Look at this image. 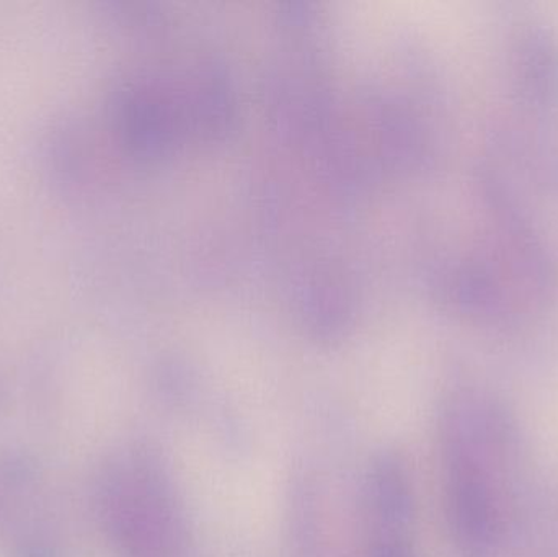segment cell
Returning a JSON list of instances; mask_svg holds the SVG:
<instances>
[{
  "label": "cell",
  "mask_w": 558,
  "mask_h": 557,
  "mask_svg": "<svg viewBox=\"0 0 558 557\" xmlns=\"http://www.w3.org/2000/svg\"><path fill=\"white\" fill-rule=\"evenodd\" d=\"M488 251L541 313L558 304V258L517 183L495 164L475 170Z\"/></svg>",
  "instance_id": "6da1fadb"
},
{
  "label": "cell",
  "mask_w": 558,
  "mask_h": 557,
  "mask_svg": "<svg viewBox=\"0 0 558 557\" xmlns=\"http://www.w3.org/2000/svg\"><path fill=\"white\" fill-rule=\"evenodd\" d=\"M508 114L558 126V29L536 13L510 12L500 29Z\"/></svg>",
  "instance_id": "7a4b0ae2"
},
{
  "label": "cell",
  "mask_w": 558,
  "mask_h": 557,
  "mask_svg": "<svg viewBox=\"0 0 558 557\" xmlns=\"http://www.w3.org/2000/svg\"><path fill=\"white\" fill-rule=\"evenodd\" d=\"M95 499L118 556L195 557L192 535L144 493L126 461H111L101 468Z\"/></svg>",
  "instance_id": "3957f363"
},
{
  "label": "cell",
  "mask_w": 558,
  "mask_h": 557,
  "mask_svg": "<svg viewBox=\"0 0 558 557\" xmlns=\"http://www.w3.org/2000/svg\"><path fill=\"white\" fill-rule=\"evenodd\" d=\"M446 519L459 557H500L505 519L498 473L488 461L441 451Z\"/></svg>",
  "instance_id": "277c9868"
},
{
  "label": "cell",
  "mask_w": 558,
  "mask_h": 557,
  "mask_svg": "<svg viewBox=\"0 0 558 557\" xmlns=\"http://www.w3.org/2000/svg\"><path fill=\"white\" fill-rule=\"evenodd\" d=\"M366 517L376 536H410L415 493L405 461L392 451L374 457L364 483Z\"/></svg>",
  "instance_id": "5b68a950"
},
{
  "label": "cell",
  "mask_w": 558,
  "mask_h": 557,
  "mask_svg": "<svg viewBox=\"0 0 558 557\" xmlns=\"http://www.w3.org/2000/svg\"><path fill=\"white\" fill-rule=\"evenodd\" d=\"M0 474H2L7 483L22 486V484L35 480V461L28 455L12 451V453L3 455L0 458Z\"/></svg>",
  "instance_id": "8992f818"
},
{
  "label": "cell",
  "mask_w": 558,
  "mask_h": 557,
  "mask_svg": "<svg viewBox=\"0 0 558 557\" xmlns=\"http://www.w3.org/2000/svg\"><path fill=\"white\" fill-rule=\"evenodd\" d=\"M364 557H418L410 536H376Z\"/></svg>",
  "instance_id": "52a82bcc"
},
{
  "label": "cell",
  "mask_w": 558,
  "mask_h": 557,
  "mask_svg": "<svg viewBox=\"0 0 558 557\" xmlns=\"http://www.w3.org/2000/svg\"><path fill=\"white\" fill-rule=\"evenodd\" d=\"M16 557H58L54 549L46 543L32 540L25 542L19 549H16Z\"/></svg>",
  "instance_id": "ba28073f"
},
{
  "label": "cell",
  "mask_w": 558,
  "mask_h": 557,
  "mask_svg": "<svg viewBox=\"0 0 558 557\" xmlns=\"http://www.w3.org/2000/svg\"><path fill=\"white\" fill-rule=\"evenodd\" d=\"M2 402H3L2 388H0V411H2Z\"/></svg>",
  "instance_id": "9c48e42d"
},
{
  "label": "cell",
  "mask_w": 558,
  "mask_h": 557,
  "mask_svg": "<svg viewBox=\"0 0 558 557\" xmlns=\"http://www.w3.org/2000/svg\"><path fill=\"white\" fill-rule=\"evenodd\" d=\"M0 519H2V506H0Z\"/></svg>",
  "instance_id": "30bf717a"
}]
</instances>
